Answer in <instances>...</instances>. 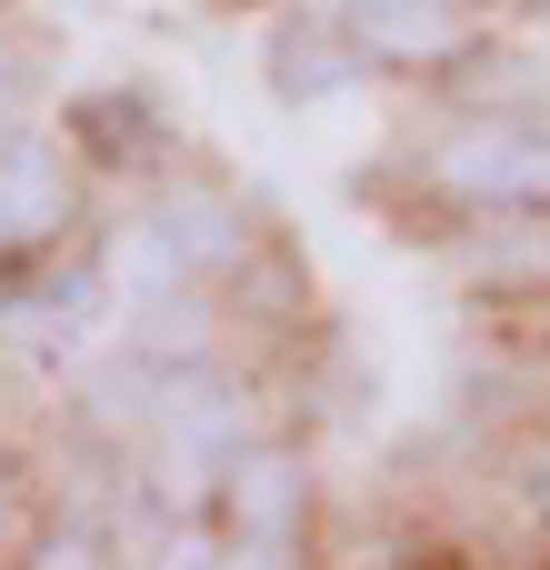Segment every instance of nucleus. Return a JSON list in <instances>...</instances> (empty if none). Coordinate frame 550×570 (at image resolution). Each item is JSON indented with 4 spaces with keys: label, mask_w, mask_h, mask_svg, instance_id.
Returning <instances> with one entry per match:
<instances>
[{
    "label": "nucleus",
    "mask_w": 550,
    "mask_h": 570,
    "mask_svg": "<svg viewBox=\"0 0 550 570\" xmlns=\"http://www.w3.org/2000/svg\"><path fill=\"white\" fill-rule=\"evenodd\" d=\"M431 180L451 200L531 210V200H550V130H531V120H451L431 140Z\"/></svg>",
    "instance_id": "nucleus-1"
},
{
    "label": "nucleus",
    "mask_w": 550,
    "mask_h": 570,
    "mask_svg": "<svg viewBox=\"0 0 550 570\" xmlns=\"http://www.w3.org/2000/svg\"><path fill=\"white\" fill-rule=\"evenodd\" d=\"M220 501H230V541L281 551V541L301 531V511H311V481H301V461H291V451H230Z\"/></svg>",
    "instance_id": "nucleus-2"
},
{
    "label": "nucleus",
    "mask_w": 550,
    "mask_h": 570,
    "mask_svg": "<svg viewBox=\"0 0 550 570\" xmlns=\"http://www.w3.org/2000/svg\"><path fill=\"white\" fill-rule=\"evenodd\" d=\"M70 220V160L50 140H0V240H50Z\"/></svg>",
    "instance_id": "nucleus-3"
},
{
    "label": "nucleus",
    "mask_w": 550,
    "mask_h": 570,
    "mask_svg": "<svg viewBox=\"0 0 550 570\" xmlns=\"http://www.w3.org/2000/svg\"><path fill=\"white\" fill-rule=\"evenodd\" d=\"M150 220H160V240L180 250V271H190V281H200V271H230V261L251 250L240 200H230V190H200V180H190V190H170Z\"/></svg>",
    "instance_id": "nucleus-4"
},
{
    "label": "nucleus",
    "mask_w": 550,
    "mask_h": 570,
    "mask_svg": "<svg viewBox=\"0 0 550 570\" xmlns=\"http://www.w3.org/2000/svg\"><path fill=\"white\" fill-rule=\"evenodd\" d=\"M361 70V40H331V30H281V50H271V90L281 100H321V90H341Z\"/></svg>",
    "instance_id": "nucleus-5"
},
{
    "label": "nucleus",
    "mask_w": 550,
    "mask_h": 570,
    "mask_svg": "<svg viewBox=\"0 0 550 570\" xmlns=\"http://www.w3.org/2000/svg\"><path fill=\"white\" fill-rule=\"evenodd\" d=\"M110 281H120V291H140V301H170L190 271H180V250L160 240V220H130V230H120V250H110Z\"/></svg>",
    "instance_id": "nucleus-6"
},
{
    "label": "nucleus",
    "mask_w": 550,
    "mask_h": 570,
    "mask_svg": "<svg viewBox=\"0 0 550 570\" xmlns=\"http://www.w3.org/2000/svg\"><path fill=\"white\" fill-rule=\"evenodd\" d=\"M40 570H90V541H80V531H60V541L40 551Z\"/></svg>",
    "instance_id": "nucleus-7"
},
{
    "label": "nucleus",
    "mask_w": 550,
    "mask_h": 570,
    "mask_svg": "<svg viewBox=\"0 0 550 570\" xmlns=\"http://www.w3.org/2000/svg\"><path fill=\"white\" fill-rule=\"evenodd\" d=\"M10 70H20V60H10V50H0V110H10V100H20V80H10Z\"/></svg>",
    "instance_id": "nucleus-8"
}]
</instances>
